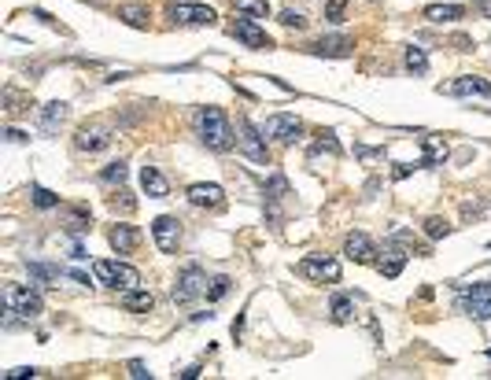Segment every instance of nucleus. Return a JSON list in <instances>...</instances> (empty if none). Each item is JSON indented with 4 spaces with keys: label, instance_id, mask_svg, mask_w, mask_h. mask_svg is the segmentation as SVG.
Returning <instances> with one entry per match:
<instances>
[{
    "label": "nucleus",
    "instance_id": "nucleus-1",
    "mask_svg": "<svg viewBox=\"0 0 491 380\" xmlns=\"http://www.w3.org/2000/svg\"><path fill=\"white\" fill-rule=\"evenodd\" d=\"M196 133L211 152H229L233 148V126H229L222 107H200L196 111Z\"/></svg>",
    "mask_w": 491,
    "mask_h": 380
},
{
    "label": "nucleus",
    "instance_id": "nucleus-2",
    "mask_svg": "<svg viewBox=\"0 0 491 380\" xmlns=\"http://www.w3.org/2000/svg\"><path fill=\"white\" fill-rule=\"evenodd\" d=\"M454 310L466 314V318L487 321L491 318V280H484V285H458L454 288Z\"/></svg>",
    "mask_w": 491,
    "mask_h": 380
},
{
    "label": "nucleus",
    "instance_id": "nucleus-3",
    "mask_svg": "<svg viewBox=\"0 0 491 380\" xmlns=\"http://www.w3.org/2000/svg\"><path fill=\"white\" fill-rule=\"evenodd\" d=\"M93 270H96V280L114 288V292H129V288L141 285V273L134 266H126V262H114V259H100Z\"/></svg>",
    "mask_w": 491,
    "mask_h": 380
},
{
    "label": "nucleus",
    "instance_id": "nucleus-4",
    "mask_svg": "<svg viewBox=\"0 0 491 380\" xmlns=\"http://www.w3.org/2000/svg\"><path fill=\"white\" fill-rule=\"evenodd\" d=\"M237 144H240V152L248 155L252 162H259V167H270V148H266V133L259 126H252L248 119H240L237 122Z\"/></svg>",
    "mask_w": 491,
    "mask_h": 380
},
{
    "label": "nucleus",
    "instance_id": "nucleus-5",
    "mask_svg": "<svg viewBox=\"0 0 491 380\" xmlns=\"http://www.w3.org/2000/svg\"><path fill=\"white\" fill-rule=\"evenodd\" d=\"M4 307L19 310L26 321H34V318H41V314H45L41 292H34V288H19V285H8V288H4Z\"/></svg>",
    "mask_w": 491,
    "mask_h": 380
},
{
    "label": "nucleus",
    "instance_id": "nucleus-6",
    "mask_svg": "<svg viewBox=\"0 0 491 380\" xmlns=\"http://www.w3.org/2000/svg\"><path fill=\"white\" fill-rule=\"evenodd\" d=\"M300 273L307 280H314V285H336L340 280V262L333 255H307L300 262Z\"/></svg>",
    "mask_w": 491,
    "mask_h": 380
},
{
    "label": "nucleus",
    "instance_id": "nucleus-7",
    "mask_svg": "<svg viewBox=\"0 0 491 380\" xmlns=\"http://www.w3.org/2000/svg\"><path fill=\"white\" fill-rule=\"evenodd\" d=\"M207 292V273L200 266H185L182 273H177V285H174V303H182L189 307L196 295H203Z\"/></svg>",
    "mask_w": 491,
    "mask_h": 380
},
{
    "label": "nucleus",
    "instance_id": "nucleus-8",
    "mask_svg": "<svg viewBox=\"0 0 491 380\" xmlns=\"http://www.w3.org/2000/svg\"><path fill=\"white\" fill-rule=\"evenodd\" d=\"M111 144V126L100 122V119H93L85 126H78V133H74V148L78 152H100V148Z\"/></svg>",
    "mask_w": 491,
    "mask_h": 380
},
{
    "label": "nucleus",
    "instance_id": "nucleus-9",
    "mask_svg": "<svg viewBox=\"0 0 491 380\" xmlns=\"http://www.w3.org/2000/svg\"><path fill=\"white\" fill-rule=\"evenodd\" d=\"M152 237H155V247L162 255H174L177 244H182V222H177L174 214H159L152 222Z\"/></svg>",
    "mask_w": 491,
    "mask_h": 380
},
{
    "label": "nucleus",
    "instance_id": "nucleus-10",
    "mask_svg": "<svg viewBox=\"0 0 491 380\" xmlns=\"http://www.w3.org/2000/svg\"><path fill=\"white\" fill-rule=\"evenodd\" d=\"M263 133L270 137V141H281V144H292L300 133H303V122L296 119V114H288V111H281V114H270L266 119V126H263Z\"/></svg>",
    "mask_w": 491,
    "mask_h": 380
},
{
    "label": "nucleus",
    "instance_id": "nucleus-11",
    "mask_svg": "<svg viewBox=\"0 0 491 380\" xmlns=\"http://www.w3.org/2000/svg\"><path fill=\"white\" fill-rule=\"evenodd\" d=\"M167 15L174 23H182V26H215V8H207V4H170Z\"/></svg>",
    "mask_w": 491,
    "mask_h": 380
},
{
    "label": "nucleus",
    "instance_id": "nucleus-12",
    "mask_svg": "<svg viewBox=\"0 0 491 380\" xmlns=\"http://www.w3.org/2000/svg\"><path fill=\"white\" fill-rule=\"evenodd\" d=\"M229 34H233L237 41H244L248 48H273V41H270V34L263 26H259L255 19H237L233 26H229Z\"/></svg>",
    "mask_w": 491,
    "mask_h": 380
},
{
    "label": "nucleus",
    "instance_id": "nucleus-13",
    "mask_svg": "<svg viewBox=\"0 0 491 380\" xmlns=\"http://www.w3.org/2000/svg\"><path fill=\"white\" fill-rule=\"evenodd\" d=\"M447 96H491V81L487 78H477V74H462L444 85Z\"/></svg>",
    "mask_w": 491,
    "mask_h": 380
},
{
    "label": "nucleus",
    "instance_id": "nucleus-14",
    "mask_svg": "<svg viewBox=\"0 0 491 380\" xmlns=\"http://www.w3.org/2000/svg\"><path fill=\"white\" fill-rule=\"evenodd\" d=\"M343 255H348L351 262H373L377 247H373V240L366 233H348V240H343Z\"/></svg>",
    "mask_w": 491,
    "mask_h": 380
},
{
    "label": "nucleus",
    "instance_id": "nucleus-15",
    "mask_svg": "<svg viewBox=\"0 0 491 380\" xmlns=\"http://www.w3.org/2000/svg\"><path fill=\"white\" fill-rule=\"evenodd\" d=\"M406 255H410V251H403L399 240L391 237V244L384 247V259H377V270H381L384 277H399V273H403V266H406Z\"/></svg>",
    "mask_w": 491,
    "mask_h": 380
},
{
    "label": "nucleus",
    "instance_id": "nucleus-16",
    "mask_svg": "<svg viewBox=\"0 0 491 380\" xmlns=\"http://www.w3.org/2000/svg\"><path fill=\"white\" fill-rule=\"evenodd\" d=\"M189 203L192 207H222L225 203V192L218 185H207V181H200V185H189Z\"/></svg>",
    "mask_w": 491,
    "mask_h": 380
},
{
    "label": "nucleus",
    "instance_id": "nucleus-17",
    "mask_svg": "<svg viewBox=\"0 0 491 380\" xmlns=\"http://www.w3.org/2000/svg\"><path fill=\"white\" fill-rule=\"evenodd\" d=\"M122 310H129V314H152L155 310V295L152 292H144V288H129V292H122Z\"/></svg>",
    "mask_w": 491,
    "mask_h": 380
},
{
    "label": "nucleus",
    "instance_id": "nucleus-18",
    "mask_svg": "<svg viewBox=\"0 0 491 380\" xmlns=\"http://www.w3.org/2000/svg\"><path fill=\"white\" fill-rule=\"evenodd\" d=\"M351 48H355V41H351V37H343V34H329V37H321V41L314 44V52H318V56L343 59V56H351Z\"/></svg>",
    "mask_w": 491,
    "mask_h": 380
},
{
    "label": "nucleus",
    "instance_id": "nucleus-19",
    "mask_svg": "<svg viewBox=\"0 0 491 380\" xmlns=\"http://www.w3.org/2000/svg\"><path fill=\"white\" fill-rule=\"evenodd\" d=\"M141 189L152 196V200H162V196H170V181L162 177L155 167H144L141 170Z\"/></svg>",
    "mask_w": 491,
    "mask_h": 380
},
{
    "label": "nucleus",
    "instance_id": "nucleus-20",
    "mask_svg": "<svg viewBox=\"0 0 491 380\" xmlns=\"http://www.w3.org/2000/svg\"><path fill=\"white\" fill-rule=\"evenodd\" d=\"M107 240H111V247H114L119 255H134V247H137V229L119 222V225H114L111 233H107Z\"/></svg>",
    "mask_w": 491,
    "mask_h": 380
},
{
    "label": "nucleus",
    "instance_id": "nucleus-21",
    "mask_svg": "<svg viewBox=\"0 0 491 380\" xmlns=\"http://www.w3.org/2000/svg\"><path fill=\"white\" fill-rule=\"evenodd\" d=\"M63 119H67V104H59V100L45 104V107H41V133H45V137H52Z\"/></svg>",
    "mask_w": 491,
    "mask_h": 380
},
{
    "label": "nucleus",
    "instance_id": "nucleus-22",
    "mask_svg": "<svg viewBox=\"0 0 491 380\" xmlns=\"http://www.w3.org/2000/svg\"><path fill=\"white\" fill-rule=\"evenodd\" d=\"M421 148H425V167H444V159H447V141L444 137H425L421 141Z\"/></svg>",
    "mask_w": 491,
    "mask_h": 380
},
{
    "label": "nucleus",
    "instance_id": "nucleus-23",
    "mask_svg": "<svg viewBox=\"0 0 491 380\" xmlns=\"http://www.w3.org/2000/svg\"><path fill=\"white\" fill-rule=\"evenodd\" d=\"M466 8L462 4H429L425 8V19L429 23H454V19H462Z\"/></svg>",
    "mask_w": 491,
    "mask_h": 380
},
{
    "label": "nucleus",
    "instance_id": "nucleus-24",
    "mask_svg": "<svg viewBox=\"0 0 491 380\" xmlns=\"http://www.w3.org/2000/svg\"><path fill=\"white\" fill-rule=\"evenodd\" d=\"M119 19L126 26H134V30H144V26H148V8H144V4H122Z\"/></svg>",
    "mask_w": 491,
    "mask_h": 380
},
{
    "label": "nucleus",
    "instance_id": "nucleus-25",
    "mask_svg": "<svg viewBox=\"0 0 491 380\" xmlns=\"http://www.w3.org/2000/svg\"><path fill=\"white\" fill-rule=\"evenodd\" d=\"M67 229H71V233H89V229H93L89 207H71L67 210Z\"/></svg>",
    "mask_w": 491,
    "mask_h": 380
},
{
    "label": "nucleus",
    "instance_id": "nucleus-26",
    "mask_svg": "<svg viewBox=\"0 0 491 380\" xmlns=\"http://www.w3.org/2000/svg\"><path fill=\"white\" fill-rule=\"evenodd\" d=\"M403 63H406V71H410V74H425V71H429V56H425V48H418V44L406 48Z\"/></svg>",
    "mask_w": 491,
    "mask_h": 380
},
{
    "label": "nucleus",
    "instance_id": "nucleus-27",
    "mask_svg": "<svg viewBox=\"0 0 491 380\" xmlns=\"http://www.w3.org/2000/svg\"><path fill=\"white\" fill-rule=\"evenodd\" d=\"M30 200H34L37 210H52V207H59V196H56L52 189H45V185H34V189H30Z\"/></svg>",
    "mask_w": 491,
    "mask_h": 380
},
{
    "label": "nucleus",
    "instance_id": "nucleus-28",
    "mask_svg": "<svg viewBox=\"0 0 491 380\" xmlns=\"http://www.w3.org/2000/svg\"><path fill=\"white\" fill-rule=\"evenodd\" d=\"M318 155H340V141H336L333 133H321V137L314 141V148H310V162H314Z\"/></svg>",
    "mask_w": 491,
    "mask_h": 380
},
{
    "label": "nucleus",
    "instance_id": "nucleus-29",
    "mask_svg": "<svg viewBox=\"0 0 491 380\" xmlns=\"http://www.w3.org/2000/svg\"><path fill=\"white\" fill-rule=\"evenodd\" d=\"M329 310H333V321H340V325H348V321L355 318V303L348 299V295H336Z\"/></svg>",
    "mask_w": 491,
    "mask_h": 380
},
{
    "label": "nucleus",
    "instance_id": "nucleus-30",
    "mask_svg": "<svg viewBox=\"0 0 491 380\" xmlns=\"http://www.w3.org/2000/svg\"><path fill=\"white\" fill-rule=\"evenodd\" d=\"M233 8H237L240 15H255V19H266V15H270V4H266V0H233Z\"/></svg>",
    "mask_w": 491,
    "mask_h": 380
},
{
    "label": "nucleus",
    "instance_id": "nucleus-31",
    "mask_svg": "<svg viewBox=\"0 0 491 380\" xmlns=\"http://www.w3.org/2000/svg\"><path fill=\"white\" fill-rule=\"evenodd\" d=\"M263 192H266V200H270V203H281L285 196H288V181H285V174H273V177H270V185H266Z\"/></svg>",
    "mask_w": 491,
    "mask_h": 380
},
{
    "label": "nucleus",
    "instance_id": "nucleus-32",
    "mask_svg": "<svg viewBox=\"0 0 491 380\" xmlns=\"http://www.w3.org/2000/svg\"><path fill=\"white\" fill-rule=\"evenodd\" d=\"M451 233V225L444 222V218H439V214H432V218H425V237H429V240H444Z\"/></svg>",
    "mask_w": 491,
    "mask_h": 380
},
{
    "label": "nucleus",
    "instance_id": "nucleus-33",
    "mask_svg": "<svg viewBox=\"0 0 491 380\" xmlns=\"http://www.w3.org/2000/svg\"><path fill=\"white\" fill-rule=\"evenodd\" d=\"M100 181H104V185H122V181H126V162H111V167H104Z\"/></svg>",
    "mask_w": 491,
    "mask_h": 380
},
{
    "label": "nucleus",
    "instance_id": "nucleus-34",
    "mask_svg": "<svg viewBox=\"0 0 491 380\" xmlns=\"http://www.w3.org/2000/svg\"><path fill=\"white\" fill-rule=\"evenodd\" d=\"M30 277L34 280H52V277H63L59 266H45V262H30Z\"/></svg>",
    "mask_w": 491,
    "mask_h": 380
},
{
    "label": "nucleus",
    "instance_id": "nucleus-35",
    "mask_svg": "<svg viewBox=\"0 0 491 380\" xmlns=\"http://www.w3.org/2000/svg\"><path fill=\"white\" fill-rule=\"evenodd\" d=\"M343 11H348V0H325V19L329 23H343Z\"/></svg>",
    "mask_w": 491,
    "mask_h": 380
},
{
    "label": "nucleus",
    "instance_id": "nucleus-36",
    "mask_svg": "<svg viewBox=\"0 0 491 380\" xmlns=\"http://www.w3.org/2000/svg\"><path fill=\"white\" fill-rule=\"evenodd\" d=\"M134 207H137V200H134V196H129V192H119V196H114V200H111V210H122V214H129Z\"/></svg>",
    "mask_w": 491,
    "mask_h": 380
},
{
    "label": "nucleus",
    "instance_id": "nucleus-37",
    "mask_svg": "<svg viewBox=\"0 0 491 380\" xmlns=\"http://www.w3.org/2000/svg\"><path fill=\"white\" fill-rule=\"evenodd\" d=\"M225 292H229V277H215V280H211V292H207V299L215 303V299H222Z\"/></svg>",
    "mask_w": 491,
    "mask_h": 380
},
{
    "label": "nucleus",
    "instance_id": "nucleus-38",
    "mask_svg": "<svg viewBox=\"0 0 491 380\" xmlns=\"http://www.w3.org/2000/svg\"><path fill=\"white\" fill-rule=\"evenodd\" d=\"M281 23H285V26H292V30H303V26H307V19H303L300 11H292V8H288V11H281Z\"/></svg>",
    "mask_w": 491,
    "mask_h": 380
},
{
    "label": "nucleus",
    "instance_id": "nucleus-39",
    "mask_svg": "<svg viewBox=\"0 0 491 380\" xmlns=\"http://www.w3.org/2000/svg\"><path fill=\"white\" fill-rule=\"evenodd\" d=\"M8 380H26V376H37V369H30V366H19V369H11V373H4Z\"/></svg>",
    "mask_w": 491,
    "mask_h": 380
},
{
    "label": "nucleus",
    "instance_id": "nucleus-40",
    "mask_svg": "<svg viewBox=\"0 0 491 380\" xmlns=\"http://www.w3.org/2000/svg\"><path fill=\"white\" fill-rule=\"evenodd\" d=\"M129 376H137V380H144V376H152V373L144 369V362H129Z\"/></svg>",
    "mask_w": 491,
    "mask_h": 380
},
{
    "label": "nucleus",
    "instance_id": "nucleus-41",
    "mask_svg": "<svg viewBox=\"0 0 491 380\" xmlns=\"http://www.w3.org/2000/svg\"><path fill=\"white\" fill-rule=\"evenodd\" d=\"M4 137H8L11 144H23V141H26V133H23V129H8V133H4Z\"/></svg>",
    "mask_w": 491,
    "mask_h": 380
},
{
    "label": "nucleus",
    "instance_id": "nucleus-42",
    "mask_svg": "<svg viewBox=\"0 0 491 380\" xmlns=\"http://www.w3.org/2000/svg\"><path fill=\"white\" fill-rule=\"evenodd\" d=\"M473 11H477V15H491V0H477V4H473Z\"/></svg>",
    "mask_w": 491,
    "mask_h": 380
},
{
    "label": "nucleus",
    "instance_id": "nucleus-43",
    "mask_svg": "<svg viewBox=\"0 0 491 380\" xmlns=\"http://www.w3.org/2000/svg\"><path fill=\"white\" fill-rule=\"evenodd\" d=\"M71 259H85V247H81V244H78V240H74V244H71Z\"/></svg>",
    "mask_w": 491,
    "mask_h": 380
},
{
    "label": "nucleus",
    "instance_id": "nucleus-44",
    "mask_svg": "<svg viewBox=\"0 0 491 380\" xmlns=\"http://www.w3.org/2000/svg\"><path fill=\"white\" fill-rule=\"evenodd\" d=\"M406 174H410V167H406V162H396V177H399V181H403V177H406Z\"/></svg>",
    "mask_w": 491,
    "mask_h": 380
},
{
    "label": "nucleus",
    "instance_id": "nucleus-45",
    "mask_svg": "<svg viewBox=\"0 0 491 380\" xmlns=\"http://www.w3.org/2000/svg\"><path fill=\"white\" fill-rule=\"evenodd\" d=\"M487 358H491V351H487Z\"/></svg>",
    "mask_w": 491,
    "mask_h": 380
}]
</instances>
